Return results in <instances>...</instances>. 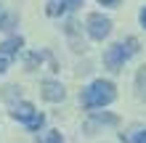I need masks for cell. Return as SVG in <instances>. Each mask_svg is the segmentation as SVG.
I'll use <instances>...</instances> for the list:
<instances>
[{"mask_svg": "<svg viewBox=\"0 0 146 143\" xmlns=\"http://www.w3.org/2000/svg\"><path fill=\"white\" fill-rule=\"evenodd\" d=\"M5 69H8V58H5V56H0V74H3Z\"/></svg>", "mask_w": 146, "mask_h": 143, "instance_id": "cell-17", "label": "cell"}, {"mask_svg": "<svg viewBox=\"0 0 146 143\" xmlns=\"http://www.w3.org/2000/svg\"><path fill=\"white\" fill-rule=\"evenodd\" d=\"M101 5H119V0H98Z\"/></svg>", "mask_w": 146, "mask_h": 143, "instance_id": "cell-18", "label": "cell"}, {"mask_svg": "<svg viewBox=\"0 0 146 143\" xmlns=\"http://www.w3.org/2000/svg\"><path fill=\"white\" fill-rule=\"evenodd\" d=\"M24 45V40L21 37H11V40H5L3 45H0V56H13V53H19V48Z\"/></svg>", "mask_w": 146, "mask_h": 143, "instance_id": "cell-7", "label": "cell"}, {"mask_svg": "<svg viewBox=\"0 0 146 143\" xmlns=\"http://www.w3.org/2000/svg\"><path fill=\"white\" fill-rule=\"evenodd\" d=\"M64 11H69L64 0H61V3H56V0H53V3H48V8H45V13H48V16H61Z\"/></svg>", "mask_w": 146, "mask_h": 143, "instance_id": "cell-10", "label": "cell"}, {"mask_svg": "<svg viewBox=\"0 0 146 143\" xmlns=\"http://www.w3.org/2000/svg\"><path fill=\"white\" fill-rule=\"evenodd\" d=\"M114 98H117V88H114V82H109V80L90 82V85L82 90V96H80V101H82L85 109H104Z\"/></svg>", "mask_w": 146, "mask_h": 143, "instance_id": "cell-1", "label": "cell"}, {"mask_svg": "<svg viewBox=\"0 0 146 143\" xmlns=\"http://www.w3.org/2000/svg\"><path fill=\"white\" fill-rule=\"evenodd\" d=\"M11 114H13V119H19V122L27 125L37 111H35V106H32L29 101H21V103H16V106H13V111H11Z\"/></svg>", "mask_w": 146, "mask_h": 143, "instance_id": "cell-6", "label": "cell"}, {"mask_svg": "<svg viewBox=\"0 0 146 143\" xmlns=\"http://www.w3.org/2000/svg\"><path fill=\"white\" fill-rule=\"evenodd\" d=\"M42 125H45V117H42V114L37 111V114H35V117H32V119L27 122V127H29V130H40Z\"/></svg>", "mask_w": 146, "mask_h": 143, "instance_id": "cell-13", "label": "cell"}, {"mask_svg": "<svg viewBox=\"0 0 146 143\" xmlns=\"http://www.w3.org/2000/svg\"><path fill=\"white\" fill-rule=\"evenodd\" d=\"M40 93H42V98H45V101H50V103H61V101L66 98L64 85H61V82H56V80H45V82L40 85Z\"/></svg>", "mask_w": 146, "mask_h": 143, "instance_id": "cell-4", "label": "cell"}, {"mask_svg": "<svg viewBox=\"0 0 146 143\" xmlns=\"http://www.w3.org/2000/svg\"><path fill=\"white\" fill-rule=\"evenodd\" d=\"M135 85H138V96L146 98V66H141L138 77H135Z\"/></svg>", "mask_w": 146, "mask_h": 143, "instance_id": "cell-12", "label": "cell"}, {"mask_svg": "<svg viewBox=\"0 0 146 143\" xmlns=\"http://www.w3.org/2000/svg\"><path fill=\"white\" fill-rule=\"evenodd\" d=\"M119 140L122 143H146V127H138L133 132H119Z\"/></svg>", "mask_w": 146, "mask_h": 143, "instance_id": "cell-8", "label": "cell"}, {"mask_svg": "<svg viewBox=\"0 0 146 143\" xmlns=\"http://www.w3.org/2000/svg\"><path fill=\"white\" fill-rule=\"evenodd\" d=\"M85 27H88V35L90 40H106L109 32H111V19L104 13H88V19H85Z\"/></svg>", "mask_w": 146, "mask_h": 143, "instance_id": "cell-3", "label": "cell"}, {"mask_svg": "<svg viewBox=\"0 0 146 143\" xmlns=\"http://www.w3.org/2000/svg\"><path fill=\"white\" fill-rule=\"evenodd\" d=\"M138 21H141V27L146 29V5L141 8V13H138Z\"/></svg>", "mask_w": 146, "mask_h": 143, "instance_id": "cell-16", "label": "cell"}, {"mask_svg": "<svg viewBox=\"0 0 146 143\" xmlns=\"http://www.w3.org/2000/svg\"><path fill=\"white\" fill-rule=\"evenodd\" d=\"M37 143H64V138H61V132H58V130H48Z\"/></svg>", "mask_w": 146, "mask_h": 143, "instance_id": "cell-11", "label": "cell"}, {"mask_svg": "<svg viewBox=\"0 0 146 143\" xmlns=\"http://www.w3.org/2000/svg\"><path fill=\"white\" fill-rule=\"evenodd\" d=\"M64 3H66V8H69V11H74V8L82 5V0H64Z\"/></svg>", "mask_w": 146, "mask_h": 143, "instance_id": "cell-15", "label": "cell"}, {"mask_svg": "<svg viewBox=\"0 0 146 143\" xmlns=\"http://www.w3.org/2000/svg\"><path fill=\"white\" fill-rule=\"evenodd\" d=\"M0 29H3V11H0Z\"/></svg>", "mask_w": 146, "mask_h": 143, "instance_id": "cell-19", "label": "cell"}, {"mask_svg": "<svg viewBox=\"0 0 146 143\" xmlns=\"http://www.w3.org/2000/svg\"><path fill=\"white\" fill-rule=\"evenodd\" d=\"M77 27H80V24H77L74 19H69L64 24V32H66V37H69V43H72V50L80 53V50H85V43H82V37L77 35Z\"/></svg>", "mask_w": 146, "mask_h": 143, "instance_id": "cell-5", "label": "cell"}, {"mask_svg": "<svg viewBox=\"0 0 146 143\" xmlns=\"http://www.w3.org/2000/svg\"><path fill=\"white\" fill-rule=\"evenodd\" d=\"M90 122H98V125H119V117H114V114H96V111H93Z\"/></svg>", "mask_w": 146, "mask_h": 143, "instance_id": "cell-9", "label": "cell"}, {"mask_svg": "<svg viewBox=\"0 0 146 143\" xmlns=\"http://www.w3.org/2000/svg\"><path fill=\"white\" fill-rule=\"evenodd\" d=\"M135 53H138V40L135 37H125V40H119V43L109 45L104 50V66L109 72H119L125 66V61L133 58Z\"/></svg>", "mask_w": 146, "mask_h": 143, "instance_id": "cell-2", "label": "cell"}, {"mask_svg": "<svg viewBox=\"0 0 146 143\" xmlns=\"http://www.w3.org/2000/svg\"><path fill=\"white\" fill-rule=\"evenodd\" d=\"M37 61H40V53H29V56H27V66H29V69H35Z\"/></svg>", "mask_w": 146, "mask_h": 143, "instance_id": "cell-14", "label": "cell"}]
</instances>
